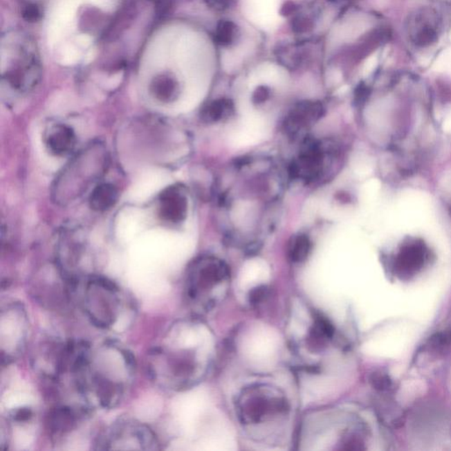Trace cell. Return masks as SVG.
Listing matches in <instances>:
<instances>
[{
  "mask_svg": "<svg viewBox=\"0 0 451 451\" xmlns=\"http://www.w3.org/2000/svg\"><path fill=\"white\" fill-rule=\"evenodd\" d=\"M3 44L8 45V53L12 59L2 73V83L19 95L30 93L40 82L42 64L34 41L24 34L6 37ZM6 47V46H5Z\"/></svg>",
  "mask_w": 451,
  "mask_h": 451,
  "instance_id": "1",
  "label": "cell"
},
{
  "mask_svg": "<svg viewBox=\"0 0 451 451\" xmlns=\"http://www.w3.org/2000/svg\"><path fill=\"white\" fill-rule=\"evenodd\" d=\"M228 280L230 269L223 261L214 257H199L187 270V298L192 304L209 309L224 294Z\"/></svg>",
  "mask_w": 451,
  "mask_h": 451,
  "instance_id": "2",
  "label": "cell"
},
{
  "mask_svg": "<svg viewBox=\"0 0 451 451\" xmlns=\"http://www.w3.org/2000/svg\"><path fill=\"white\" fill-rule=\"evenodd\" d=\"M119 296L120 289L112 280L99 275L86 279L82 306L93 325L107 329L115 324L121 305Z\"/></svg>",
  "mask_w": 451,
  "mask_h": 451,
  "instance_id": "3",
  "label": "cell"
},
{
  "mask_svg": "<svg viewBox=\"0 0 451 451\" xmlns=\"http://www.w3.org/2000/svg\"><path fill=\"white\" fill-rule=\"evenodd\" d=\"M288 403L278 389L266 385L251 386L241 393L237 412L244 424L261 423L270 416L286 414Z\"/></svg>",
  "mask_w": 451,
  "mask_h": 451,
  "instance_id": "4",
  "label": "cell"
},
{
  "mask_svg": "<svg viewBox=\"0 0 451 451\" xmlns=\"http://www.w3.org/2000/svg\"><path fill=\"white\" fill-rule=\"evenodd\" d=\"M138 444L140 450H158L159 443L154 432L146 425L134 423V422L121 421L116 424L109 431L107 437L100 441L102 450H109V445L118 444Z\"/></svg>",
  "mask_w": 451,
  "mask_h": 451,
  "instance_id": "5",
  "label": "cell"
},
{
  "mask_svg": "<svg viewBox=\"0 0 451 451\" xmlns=\"http://www.w3.org/2000/svg\"><path fill=\"white\" fill-rule=\"evenodd\" d=\"M430 250L420 239H410L403 244L395 256L393 268L401 278H410L417 275L426 266Z\"/></svg>",
  "mask_w": 451,
  "mask_h": 451,
  "instance_id": "6",
  "label": "cell"
},
{
  "mask_svg": "<svg viewBox=\"0 0 451 451\" xmlns=\"http://www.w3.org/2000/svg\"><path fill=\"white\" fill-rule=\"evenodd\" d=\"M188 199L180 186L167 187L160 195L158 214L166 223L176 225L185 220Z\"/></svg>",
  "mask_w": 451,
  "mask_h": 451,
  "instance_id": "7",
  "label": "cell"
},
{
  "mask_svg": "<svg viewBox=\"0 0 451 451\" xmlns=\"http://www.w3.org/2000/svg\"><path fill=\"white\" fill-rule=\"evenodd\" d=\"M88 414L85 407L61 405L51 409L47 416V430L54 439L66 436L76 427L80 420Z\"/></svg>",
  "mask_w": 451,
  "mask_h": 451,
  "instance_id": "8",
  "label": "cell"
},
{
  "mask_svg": "<svg viewBox=\"0 0 451 451\" xmlns=\"http://www.w3.org/2000/svg\"><path fill=\"white\" fill-rule=\"evenodd\" d=\"M324 108L319 102H302L290 111L284 123V131L290 137H295L323 117Z\"/></svg>",
  "mask_w": 451,
  "mask_h": 451,
  "instance_id": "9",
  "label": "cell"
},
{
  "mask_svg": "<svg viewBox=\"0 0 451 451\" xmlns=\"http://www.w3.org/2000/svg\"><path fill=\"white\" fill-rule=\"evenodd\" d=\"M323 158V152L317 143L314 140L306 141L299 162L290 166V175L305 180L314 179L321 172Z\"/></svg>",
  "mask_w": 451,
  "mask_h": 451,
  "instance_id": "10",
  "label": "cell"
},
{
  "mask_svg": "<svg viewBox=\"0 0 451 451\" xmlns=\"http://www.w3.org/2000/svg\"><path fill=\"white\" fill-rule=\"evenodd\" d=\"M76 135L73 128L64 124L53 125L45 134L48 150L56 156H66L76 146Z\"/></svg>",
  "mask_w": 451,
  "mask_h": 451,
  "instance_id": "11",
  "label": "cell"
},
{
  "mask_svg": "<svg viewBox=\"0 0 451 451\" xmlns=\"http://www.w3.org/2000/svg\"><path fill=\"white\" fill-rule=\"evenodd\" d=\"M150 93L158 102H175L180 93L178 80L170 73L158 74L150 83Z\"/></svg>",
  "mask_w": 451,
  "mask_h": 451,
  "instance_id": "12",
  "label": "cell"
},
{
  "mask_svg": "<svg viewBox=\"0 0 451 451\" xmlns=\"http://www.w3.org/2000/svg\"><path fill=\"white\" fill-rule=\"evenodd\" d=\"M118 198V190L113 183H100L90 195V208L99 212L111 210L117 204Z\"/></svg>",
  "mask_w": 451,
  "mask_h": 451,
  "instance_id": "13",
  "label": "cell"
},
{
  "mask_svg": "<svg viewBox=\"0 0 451 451\" xmlns=\"http://www.w3.org/2000/svg\"><path fill=\"white\" fill-rule=\"evenodd\" d=\"M138 15V8L136 3L129 1L124 6H122L121 10L116 16L114 20L111 21L108 26V30L105 31V39L112 41L117 39L123 31L133 24L135 18Z\"/></svg>",
  "mask_w": 451,
  "mask_h": 451,
  "instance_id": "14",
  "label": "cell"
},
{
  "mask_svg": "<svg viewBox=\"0 0 451 451\" xmlns=\"http://www.w3.org/2000/svg\"><path fill=\"white\" fill-rule=\"evenodd\" d=\"M376 410L383 424L387 426L397 427L401 426L404 422V412L401 407L393 401L391 394H378Z\"/></svg>",
  "mask_w": 451,
  "mask_h": 451,
  "instance_id": "15",
  "label": "cell"
},
{
  "mask_svg": "<svg viewBox=\"0 0 451 451\" xmlns=\"http://www.w3.org/2000/svg\"><path fill=\"white\" fill-rule=\"evenodd\" d=\"M234 103L230 99L221 98L208 103L201 109V118L208 124L216 123L230 117L234 113Z\"/></svg>",
  "mask_w": 451,
  "mask_h": 451,
  "instance_id": "16",
  "label": "cell"
},
{
  "mask_svg": "<svg viewBox=\"0 0 451 451\" xmlns=\"http://www.w3.org/2000/svg\"><path fill=\"white\" fill-rule=\"evenodd\" d=\"M389 37H391V34L387 28H380V30L371 32L362 43L357 45L353 53V59L362 60L373 50L378 49L383 44L386 43Z\"/></svg>",
  "mask_w": 451,
  "mask_h": 451,
  "instance_id": "17",
  "label": "cell"
},
{
  "mask_svg": "<svg viewBox=\"0 0 451 451\" xmlns=\"http://www.w3.org/2000/svg\"><path fill=\"white\" fill-rule=\"evenodd\" d=\"M334 331L333 325L326 317L317 315L309 331V343L315 347H320L333 338Z\"/></svg>",
  "mask_w": 451,
  "mask_h": 451,
  "instance_id": "18",
  "label": "cell"
},
{
  "mask_svg": "<svg viewBox=\"0 0 451 451\" xmlns=\"http://www.w3.org/2000/svg\"><path fill=\"white\" fill-rule=\"evenodd\" d=\"M311 250V241L306 234H299L290 243L288 256L292 262L302 263L307 259Z\"/></svg>",
  "mask_w": 451,
  "mask_h": 451,
  "instance_id": "19",
  "label": "cell"
},
{
  "mask_svg": "<svg viewBox=\"0 0 451 451\" xmlns=\"http://www.w3.org/2000/svg\"><path fill=\"white\" fill-rule=\"evenodd\" d=\"M237 35V25L231 21H221L215 31V42L221 46H228L234 43Z\"/></svg>",
  "mask_w": 451,
  "mask_h": 451,
  "instance_id": "20",
  "label": "cell"
},
{
  "mask_svg": "<svg viewBox=\"0 0 451 451\" xmlns=\"http://www.w3.org/2000/svg\"><path fill=\"white\" fill-rule=\"evenodd\" d=\"M370 383L372 387L378 392V394H392L394 391V383L389 378L388 374L383 372L373 373L370 376Z\"/></svg>",
  "mask_w": 451,
  "mask_h": 451,
  "instance_id": "21",
  "label": "cell"
},
{
  "mask_svg": "<svg viewBox=\"0 0 451 451\" xmlns=\"http://www.w3.org/2000/svg\"><path fill=\"white\" fill-rule=\"evenodd\" d=\"M438 39V34L433 26L424 24L418 30L414 37V43L418 47H427Z\"/></svg>",
  "mask_w": 451,
  "mask_h": 451,
  "instance_id": "22",
  "label": "cell"
},
{
  "mask_svg": "<svg viewBox=\"0 0 451 451\" xmlns=\"http://www.w3.org/2000/svg\"><path fill=\"white\" fill-rule=\"evenodd\" d=\"M22 18L28 22H37L42 17V12L39 6L34 3H28L22 6Z\"/></svg>",
  "mask_w": 451,
  "mask_h": 451,
  "instance_id": "23",
  "label": "cell"
},
{
  "mask_svg": "<svg viewBox=\"0 0 451 451\" xmlns=\"http://www.w3.org/2000/svg\"><path fill=\"white\" fill-rule=\"evenodd\" d=\"M268 295V288L266 286H257L250 292L249 300L252 305H257L263 302Z\"/></svg>",
  "mask_w": 451,
  "mask_h": 451,
  "instance_id": "24",
  "label": "cell"
},
{
  "mask_svg": "<svg viewBox=\"0 0 451 451\" xmlns=\"http://www.w3.org/2000/svg\"><path fill=\"white\" fill-rule=\"evenodd\" d=\"M292 28L295 33H305V32L311 30L312 21H309L308 18L300 16V17L295 18L293 21Z\"/></svg>",
  "mask_w": 451,
  "mask_h": 451,
  "instance_id": "25",
  "label": "cell"
},
{
  "mask_svg": "<svg viewBox=\"0 0 451 451\" xmlns=\"http://www.w3.org/2000/svg\"><path fill=\"white\" fill-rule=\"evenodd\" d=\"M33 417V412L30 408L16 409L11 412L10 418L16 422L30 421Z\"/></svg>",
  "mask_w": 451,
  "mask_h": 451,
  "instance_id": "26",
  "label": "cell"
},
{
  "mask_svg": "<svg viewBox=\"0 0 451 451\" xmlns=\"http://www.w3.org/2000/svg\"><path fill=\"white\" fill-rule=\"evenodd\" d=\"M370 90L368 86L364 83H360L354 93V102L357 106L362 105L369 98Z\"/></svg>",
  "mask_w": 451,
  "mask_h": 451,
  "instance_id": "27",
  "label": "cell"
},
{
  "mask_svg": "<svg viewBox=\"0 0 451 451\" xmlns=\"http://www.w3.org/2000/svg\"><path fill=\"white\" fill-rule=\"evenodd\" d=\"M270 90L268 86H260L253 93L252 101L255 104H261L269 99Z\"/></svg>",
  "mask_w": 451,
  "mask_h": 451,
  "instance_id": "28",
  "label": "cell"
},
{
  "mask_svg": "<svg viewBox=\"0 0 451 451\" xmlns=\"http://www.w3.org/2000/svg\"><path fill=\"white\" fill-rule=\"evenodd\" d=\"M153 3L156 9V14L159 16L166 15L172 6L173 0H147Z\"/></svg>",
  "mask_w": 451,
  "mask_h": 451,
  "instance_id": "29",
  "label": "cell"
},
{
  "mask_svg": "<svg viewBox=\"0 0 451 451\" xmlns=\"http://www.w3.org/2000/svg\"><path fill=\"white\" fill-rule=\"evenodd\" d=\"M296 9H297V6H296L295 3L292 1H288L286 2V4L282 6V14L286 16L291 15L294 14V12L296 11Z\"/></svg>",
  "mask_w": 451,
  "mask_h": 451,
  "instance_id": "30",
  "label": "cell"
},
{
  "mask_svg": "<svg viewBox=\"0 0 451 451\" xmlns=\"http://www.w3.org/2000/svg\"><path fill=\"white\" fill-rule=\"evenodd\" d=\"M330 1L335 2V1H338V0H330Z\"/></svg>",
  "mask_w": 451,
  "mask_h": 451,
  "instance_id": "31",
  "label": "cell"
}]
</instances>
